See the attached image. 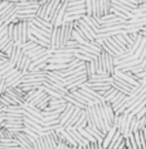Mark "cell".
<instances>
[{
    "label": "cell",
    "instance_id": "6da1fadb",
    "mask_svg": "<svg viewBox=\"0 0 146 149\" xmlns=\"http://www.w3.org/2000/svg\"><path fill=\"white\" fill-rule=\"evenodd\" d=\"M101 57V63H102V70H104V73H107L109 76L113 77L115 74L116 71V66H115V61H114V57H111L109 53H106L105 50L101 52L100 54Z\"/></svg>",
    "mask_w": 146,
    "mask_h": 149
},
{
    "label": "cell",
    "instance_id": "7a4b0ae2",
    "mask_svg": "<svg viewBox=\"0 0 146 149\" xmlns=\"http://www.w3.org/2000/svg\"><path fill=\"white\" fill-rule=\"evenodd\" d=\"M66 12H67V4L66 3H62V5L58 8V10L56 12L54 17L52 18V21H51L53 29L54 27H61L62 24H63V19H65V15H66Z\"/></svg>",
    "mask_w": 146,
    "mask_h": 149
},
{
    "label": "cell",
    "instance_id": "3957f363",
    "mask_svg": "<svg viewBox=\"0 0 146 149\" xmlns=\"http://www.w3.org/2000/svg\"><path fill=\"white\" fill-rule=\"evenodd\" d=\"M113 77H118V79L123 80V81H126L127 84H129L131 86H133V88H138L141 84H140L137 80L133 79L132 73L131 72H122V71H115V74H114Z\"/></svg>",
    "mask_w": 146,
    "mask_h": 149
},
{
    "label": "cell",
    "instance_id": "277c9868",
    "mask_svg": "<svg viewBox=\"0 0 146 149\" xmlns=\"http://www.w3.org/2000/svg\"><path fill=\"white\" fill-rule=\"evenodd\" d=\"M67 131H69V134L71 135V138L74 139L76 143H78V145H82V147H88L91 143H89L88 140H85L84 138H83V135L79 132V130L75 129V127H69V129H66Z\"/></svg>",
    "mask_w": 146,
    "mask_h": 149
},
{
    "label": "cell",
    "instance_id": "5b68a950",
    "mask_svg": "<svg viewBox=\"0 0 146 149\" xmlns=\"http://www.w3.org/2000/svg\"><path fill=\"white\" fill-rule=\"evenodd\" d=\"M75 108H76V107H74L73 104L67 103L66 108H65V111L60 114V122H61V125H62V126H65V123H66L67 121L71 118V116H73L74 109H75Z\"/></svg>",
    "mask_w": 146,
    "mask_h": 149
},
{
    "label": "cell",
    "instance_id": "8992f818",
    "mask_svg": "<svg viewBox=\"0 0 146 149\" xmlns=\"http://www.w3.org/2000/svg\"><path fill=\"white\" fill-rule=\"evenodd\" d=\"M20 27V40L21 44H26L29 41V22H20L18 23Z\"/></svg>",
    "mask_w": 146,
    "mask_h": 149
},
{
    "label": "cell",
    "instance_id": "52a82bcc",
    "mask_svg": "<svg viewBox=\"0 0 146 149\" xmlns=\"http://www.w3.org/2000/svg\"><path fill=\"white\" fill-rule=\"evenodd\" d=\"M84 111V109H80V108H75L74 109V113H73V116H71V118L67 121L66 123H65V129H69V127H73V126H75L76 125V122L79 121L80 118V114H82V112Z\"/></svg>",
    "mask_w": 146,
    "mask_h": 149
},
{
    "label": "cell",
    "instance_id": "ba28073f",
    "mask_svg": "<svg viewBox=\"0 0 146 149\" xmlns=\"http://www.w3.org/2000/svg\"><path fill=\"white\" fill-rule=\"evenodd\" d=\"M83 19H84L85 22L88 23L89 26H91L92 29L96 31V33H98V32L101 31V23H100V21L96 19L93 15H87V14H85L84 17H83Z\"/></svg>",
    "mask_w": 146,
    "mask_h": 149
},
{
    "label": "cell",
    "instance_id": "9c48e42d",
    "mask_svg": "<svg viewBox=\"0 0 146 149\" xmlns=\"http://www.w3.org/2000/svg\"><path fill=\"white\" fill-rule=\"evenodd\" d=\"M22 108L27 112V113L32 114V116L38 117V118H40V120H43V112L40 111L38 107H34V105H30V104L25 103V104H22Z\"/></svg>",
    "mask_w": 146,
    "mask_h": 149
},
{
    "label": "cell",
    "instance_id": "30bf717a",
    "mask_svg": "<svg viewBox=\"0 0 146 149\" xmlns=\"http://www.w3.org/2000/svg\"><path fill=\"white\" fill-rule=\"evenodd\" d=\"M116 127H111L110 130L107 131V134L105 135V138H104V141H102V147H104L105 149H107L109 148V145L111 144V141H113V138L115 136L116 134Z\"/></svg>",
    "mask_w": 146,
    "mask_h": 149
},
{
    "label": "cell",
    "instance_id": "8fae6325",
    "mask_svg": "<svg viewBox=\"0 0 146 149\" xmlns=\"http://www.w3.org/2000/svg\"><path fill=\"white\" fill-rule=\"evenodd\" d=\"M23 126L26 127V129H30L32 130V131L38 132V134L40 135V131H42V126L39 125V123L34 122V121H31L29 118H26V117H23Z\"/></svg>",
    "mask_w": 146,
    "mask_h": 149
},
{
    "label": "cell",
    "instance_id": "7c38bea8",
    "mask_svg": "<svg viewBox=\"0 0 146 149\" xmlns=\"http://www.w3.org/2000/svg\"><path fill=\"white\" fill-rule=\"evenodd\" d=\"M22 53V48L21 46H17L14 44V48H13V52H12V54L9 55V63L13 64L16 67V64H17V61H18V57H20V54Z\"/></svg>",
    "mask_w": 146,
    "mask_h": 149
},
{
    "label": "cell",
    "instance_id": "4fadbf2b",
    "mask_svg": "<svg viewBox=\"0 0 146 149\" xmlns=\"http://www.w3.org/2000/svg\"><path fill=\"white\" fill-rule=\"evenodd\" d=\"M40 4L42 3L40 1H20L18 4H16V7H17V9H27V8H35L38 9L40 7Z\"/></svg>",
    "mask_w": 146,
    "mask_h": 149
},
{
    "label": "cell",
    "instance_id": "5bb4252c",
    "mask_svg": "<svg viewBox=\"0 0 146 149\" xmlns=\"http://www.w3.org/2000/svg\"><path fill=\"white\" fill-rule=\"evenodd\" d=\"M32 23L36 24V26H39V27H43V29L51 31V32H52V30H53V26H52V23L49 22V21H47V19H42V18H35V19L32 21Z\"/></svg>",
    "mask_w": 146,
    "mask_h": 149
},
{
    "label": "cell",
    "instance_id": "9a60e30c",
    "mask_svg": "<svg viewBox=\"0 0 146 149\" xmlns=\"http://www.w3.org/2000/svg\"><path fill=\"white\" fill-rule=\"evenodd\" d=\"M63 99H65V100L67 102V103L73 104L74 107H76V108H80V109H87V105L82 104V103H80V102H78L76 99H75V98L73 97V95L70 94V93H69V94H67V95H65V97H63Z\"/></svg>",
    "mask_w": 146,
    "mask_h": 149
},
{
    "label": "cell",
    "instance_id": "2e32d148",
    "mask_svg": "<svg viewBox=\"0 0 146 149\" xmlns=\"http://www.w3.org/2000/svg\"><path fill=\"white\" fill-rule=\"evenodd\" d=\"M85 72H87V77H88V80H91L92 77L97 73L95 61H91V62H88V63H85Z\"/></svg>",
    "mask_w": 146,
    "mask_h": 149
},
{
    "label": "cell",
    "instance_id": "e0dca14e",
    "mask_svg": "<svg viewBox=\"0 0 146 149\" xmlns=\"http://www.w3.org/2000/svg\"><path fill=\"white\" fill-rule=\"evenodd\" d=\"M42 3V1H40ZM47 8H48V1H43L40 4V7L36 10V18H42V19H45V13H47Z\"/></svg>",
    "mask_w": 146,
    "mask_h": 149
},
{
    "label": "cell",
    "instance_id": "ac0fdd59",
    "mask_svg": "<svg viewBox=\"0 0 146 149\" xmlns=\"http://www.w3.org/2000/svg\"><path fill=\"white\" fill-rule=\"evenodd\" d=\"M58 31L60 27H54L51 33V50H56V45H57V37H58Z\"/></svg>",
    "mask_w": 146,
    "mask_h": 149
},
{
    "label": "cell",
    "instance_id": "d6986e66",
    "mask_svg": "<svg viewBox=\"0 0 146 149\" xmlns=\"http://www.w3.org/2000/svg\"><path fill=\"white\" fill-rule=\"evenodd\" d=\"M88 126V123H87V112L85 109L82 112V114H80V118L79 121L76 122V125L74 126L75 129H80V127H83V129H85V127Z\"/></svg>",
    "mask_w": 146,
    "mask_h": 149
},
{
    "label": "cell",
    "instance_id": "ffe728a7",
    "mask_svg": "<svg viewBox=\"0 0 146 149\" xmlns=\"http://www.w3.org/2000/svg\"><path fill=\"white\" fill-rule=\"evenodd\" d=\"M111 86H113L114 89H116V90H118V91H119V93H122V94H126V95H131V93H132L131 90H128V89L123 88L122 85H119V84H118V82H115V81H114V80H113V81H111Z\"/></svg>",
    "mask_w": 146,
    "mask_h": 149
},
{
    "label": "cell",
    "instance_id": "44dd1931",
    "mask_svg": "<svg viewBox=\"0 0 146 149\" xmlns=\"http://www.w3.org/2000/svg\"><path fill=\"white\" fill-rule=\"evenodd\" d=\"M84 76H87V73H79V74H71V76H67L66 79H65V85L67 86L69 84L76 81V80L82 79V77H84Z\"/></svg>",
    "mask_w": 146,
    "mask_h": 149
},
{
    "label": "cell",
    "instance_id": "7402d4cb",
    "mask_svg": "<svg viewBox=\"0 0 146 149\" xmlns=\"http://www.w3.org/2000/svg\"><path fill=\"white\" fill-rule=\"evenodd\" d=\"M43 49H45V48H43V46H40V45H36L35 48H32V49H30V50H27V52H25V54L27 55L29 58H32L34 55H36L39 52H42Z\"/></svg>",
    "mask_w": 146,
    "mask_h": 149
},
{
    "label": "cell",
    "instance_id": "603a6c76",
    "mask_svg": "<svg viewBox=\"0 0 146 149\" xmlns=\"http://www.w3.org/2000/svg\"><path fill=\"white\" fill-rule=\"evenodd\" d=\"M38 9L35 8H27V9H17V14L18 15H23V14H36Z\"/></svg>",
    "mask_w": 146,
    "mask_h": 149
},
{
    "label": "cell",
    "instance_id": "cb8c5ba5",
    "mask_svg": "<svg viewBox=\"0 0 146 149\" xmlns=\"http://www.w3.org/2000/svg\"><path fill=\"white\" fill-rule=\"evenodd\" d=\"M142 40H144V36H142L141 33H138L137 40H136V41H135V44H133V46L131 48V53H132V54H135V53H136V50H137V49H138V46L141 45Z\"/></svg>",
    "mask_w": 146,
    "mask_h": 149
},
{
    "label": "cell",
    "instance_id": "d4e9b609",
    "mask_svg": "<svg viewBox=\"0 0 146 149\" xmlns=\"http://www.w3.org/2000/svg\"><path fill=\"white\" fill-rule=\"evenodd\" d=\"M145 46H146V37H144V40H142L141 45L138 46V49H137V50H136V53H135V57L137 58V59H138V58H140V57H141V55H142V53H144V49H145Z\"/></svg>",
    "mask_w": 146,
    "mask_h": 149
},
{
    "label": "cell",
    "instance_id": "484cf974",
    "mask_svg": "<svg viewBox=\"0 0 146 149\" xmlns=\"http://www.w3.org/2000/svg\"><path fill=\"white\" fill-rule=\"evenodd\" d=\"M113 80H114V81H115V82L119 84V85H122L123 88H126V89L131 90V91H133V90H135V88H133V86H131V85H129V84H127L126 81H123V80L118 79V77H113Z\"/></svg>",
    "mask_w": 146,
    "mask_h": 149
},
{
    "label": "cell",
    "instance_id": "4316f807",
    "mask_svg": "<svg viewBox=\"0 0 146 149\" xmlns=\"http://www.w3.org/2000/svg\"><path fill=\"white\" fill-rule=\"evenodd\" d=\"M115 37H116V40H118V41H119V44L122 45L124 49H127V50H129V46H128V44H127L126 39H124V36L122 35V33H119V35H116Z\"/></svg>",
    "mask_w": 146,
    "mask_h": 149
},
{
    "label": "cell",
    "instance_id": "83f0119b",
    "mask_svg": "<svg viewBox=\"0 0 146 149\" xmlns=\"http://www.w3.org/2000/svg\"><path fill=\"white\" fill-rule=\"evenodd\" d=\"M135 59H137V58L135 57V54H132V55H129V57H127V58H124V59H122L120 62H118L116 66H123V64H127V63H129V62H132V61H135Z\"/></svg>",
    "mask_w": 146,
    "mask_h": 149
},
{
    "label": "cell",
    "instance_id": "f1b7e54d",
    "mask_svg": "<svg viewBox=\"0 0 146 149\" xmlns=\"http://www.w3.org/2000/svg\"><path fill=\"white\" fill-rule=\"evenodd\" d=\"M23 134L29 135V136H31V138H34V139H38L39 136H40V135L38 134V132L32 131V130H30V129H26V127H25V129H23Z\"/></svg>",
    "mask_w": 146,
    "mask_h": 149
},
{
    "label": "cell",
    "instance_id": "f546056e",
    "mask_svg": "<svg viewBox=\"0 0 146 149\" xmlns=\"http://www.w3.org/2000/svg\"><path fill=\"white\" fill-rule=\"evenodd\" d=\"M85 9H87V15H93L92 0H85Z\"/></svg>",
    "mask_w": 146,
    "mask_h": 149
},
{
    "label": "cell",
    "instance_id": "4dcf8cb0",
    "mask_svg": "<svg viewBox=\"0 0 146 149\" xmlns=\"http://www.w3.org/2000/svg\"><path fill=\"white\" fill-rule=\"evenodd\" d=\"M9 41H11V39H9V37H8V35L3 37V39L0 40V50H3V49L5 48V45H7Z\"/></svg>",
    "mask_w": 146,
    "mask_h": 149
},
{
    "label": "cell",
    "instance_id": "1f68e13d",
    "mask_svg": "<svg viewBox=\"0 0 146 149\" xmlns=\"http://www.w3.org/2000/svg\"><path fill=\"white\" fill-rule=\"evenodd\" d=\"M84 1H85V0H69L66 4H67V7H73V5L80 4V3H84Z\"/></svg>",
    "mask_w": 146,
    "mask_h": 149
},
{
    "label": "cell",
    "instance_id": "d6a6232c",
    "mask_svg": "<svg viewBox=\"0 0 146 149\" xmlns=\"http://www.w3.org/2000/svg\"><path fill=\"white\" fill-rule=\"evenodd\" d=\"M144 117H146V108H144V109L140 112V113L136 114V118H137V120H141V118H144Z\"/></svg>",
    "mask_w": 146,
    "mask_h": 149
},
{
    "label": "cell",
    "instance_id": "836d02e7",
    "mask_svg": "<svg viewBox=\"0 0 146 149\" xmlns=\"http://www.w3.org/2000/svg\"><path fill=\"white\" fill-rule=\"evenodd\" d=\"M56 149H66V144H65L63 141H60V144L57 145V148Z\"/></svg>",
    "mask_w": 146,
    "mask_h": 149
},
{
    "label": "cell",
    "instance_id": "e575fe53",
    "mask_svg": "<svg viewBox=\"0 0 146 149\" xmlns=\"http://www.w3.org/2000/svg\"><path fill=\"white\" fill-rule=\"evenodd\" d=\"M1 1H7V3H12V4H18L20 0H1Z\"/></svg>",
    "mask_w": 146,
    "mask_h": 149
},
{
    "label": "cell",
    "instance_id": "d590c367",
    "mask_svg": "<svg viewBox=\"0 0 146 149\" xmlns=\"http://www.w3.org/2000/svg\"><path fill=\"white\" fill-rule=\"evenodd\" d=\"M1 139H4V135H3V127L0 126V140H1Z\"/></svg>",
    "mask_w": 146,
    "mask_h": 149
},
{
    "label": "cell",
    "instance_id": "8d00e7d4",
    "mask_svg": "<svg viewBox=\"0 0 146 149\" xmlns=\"http://www.w3.org/2000/svg\"><path fill=\"white\" fill-rule=\"evenodd\" d=\"M146 3V0H138V5H142V4H145Z\"/></svg>",
    "mask_w": 146,
    "mask_h": 149
},
{
    "label": "cell",
    "instance_id": "74e56055",
    "mask_svg": "<svg viewBox=\"0 0 146 149\" xmlns=\"http://www.w3.org/2000/svg\"><path fill=\"white\" fill-rule=\"evenodd\" d=\"M20 1H35V0H20Z\"/></svg>",
    "mask_w": 146,
    "mask_h": 149
},
{
    "label": "cell",
    "instance_id": "f35d334b",
    "mask_svg": "<svg viewBox=\"0 0 146 149\" xmlns=\"http://www.w3.org/2000/svg\"><path fill=\"white\" fill-rule=\"evenodd\" d=\"M76 149H84V147H82V145H79V147H78Z\"/></svg>",
    "mask_w": 146,
    "mask_h": 149
},
{
    "label": "cell",
    "instance_id": "ab89813d",
    "mask_svg": "<svg viewBox=\"0 0 146 149\" xmlns=\"http://www.w3.org/2000/svg\"><path fill=\"white\" fill-rule=\"evenodd\" d=\"M66 149H75V148H71V147H69V145H66Z\"/></svg>",
    "mask_w": 146,
    "mask_h": 149
},
{
    "label": "cell",
    "instance_id": "60d3db41",
    "mask_svg": "<svg viewBox=\"0 0 146 149\" xmlns=\"http://www.w3.org/2000/svg\"><path fill=\"white\" fill-rule=\"evenodd\" d=\"M3 108H4V105H3L1 103H0V109H3Z\"/></svg>",
    "mask_w": 146,
    "mask_h": 149
},
{
    "label": "cell",
    "instance_id": "b9f144b4",
    "mask_svg": "<svg viewBox=\"0 0 146 149\" xmlns=\"http://www.w3.org/2000/svg\"><path fill=\"white\" fill-rule=\"evenodd\" d=\"M61 1H62V3H67V1H69V0H61Z\"/></svg>",
    "mask_w": 146,
    "mask_h": 149
},
{
    "label": "cell",
    "instance_id": "7bdbcfd3",
    "mask_svg": "<svg viewBox=\"0 0 146 149\" xmlns=\"http://www.w3.org/2000/svg\"><path fill=\"white\" fill-rule=\"evenodd\" d=\"M145 79H146V72H145ZM145 79H144V80H145Z\"/></svg>",
    "mask_w": 146,
    "mask_h": 149
},
{
    "label": "cell",
    "instance_id": "ee69618b",
    "mask_svg": "<svg viewBox=\"0 0 146 149\" xmlns=\"http://www.w3.org/2000/svg\"><path fill=\"white\" fill-rule=\"evenodd\" d=\"M0 81H1V76H0Z\"/></svg>",
    "mask_w": 146,
    "mask_h": 149
},
{
    "label": "cell",
    "instance_id": "f6af8a7d",
    "mask_svg": "<svg viewBox=\"0 0 146 149\" xmlns=\"http://www.w3.org/2000/svg\"><path fill=\"white\" fill-rule=\"evenodd\" d=\"M0 24H1V22H0Z\"/></svg>",
    "mask_w": 146,
    "mask_h": 149
}]
</instances>
